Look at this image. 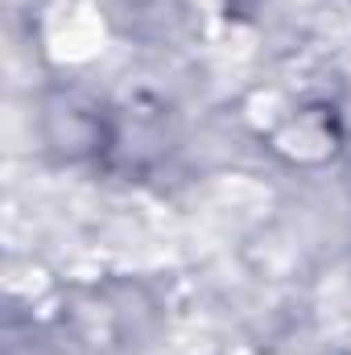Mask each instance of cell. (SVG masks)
Wrapping results in <instances>:
<instances>
[]
</instances>
